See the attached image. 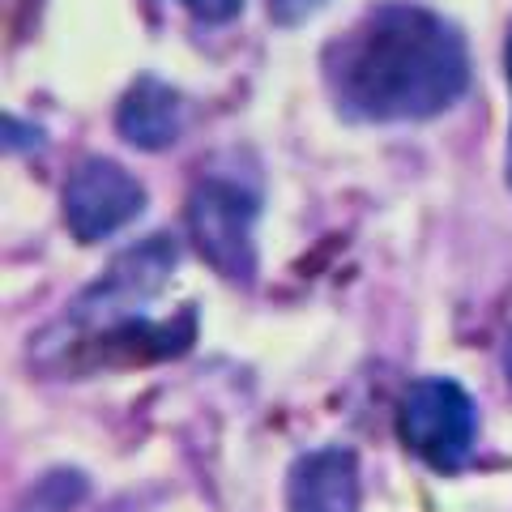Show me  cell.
Instances as JSON below:
<instances>
[{"label":"cell","mask_w":512,"mask_h":512,"mask_svg":"<svg viewBox=\"0 0 512 512\" xmlns=\"http://www.w3.org/2000/svg\"><path fill=\"white\" fill-rule=\"evenodd\" d=\"M325 82L350 120H431L470 86V52L453 22L410 0L367 9L325 52Z\"/></svg>","instance_id":"1"},{"label":"cell","mask_w":512,"mask_h":512,"mask_svg":"<svg viewBox=\"0 0 512 512\" xmlns=\"http://www.w3.org/2000/svg\"><path fill=\"white\" fill-rule=\"evenodd\" d=\"M175 261H180V248H175L171 235H150V239H141L137 248H124L116 261L103 269V278L90 282L86 291L39 333L35 346H30V359L47 367V372H73L77 355H82L90 342L133 325V320H146L141 312H146L150 299L163 295Z\"/></svg>","instance_id":"2"},{"label":"cell","mask_w":512,"mask_h":512,"mask_svg":"<svg viewBox=\"0 0 512 512\" xmlns=\"http://www.w3.org/2000/svg\"><path fill=\"white\" fill-rule=\"evenodd\" d=\"M397 436L431 470L457 474L474 453L478 410L457 380L423 376L410 384L397 406Z\"/></svg>","instance_id":"3"},{"label":"cell","mask_w":512,"mask_h":512,"mask_svg":"<svg viewBox=\"0 0 512 512\" xmlns=\"http://www.w3.org/2000/svg\"><path fill=\"white\" fill-rule=\"evenodd\" d=\"M188 235L222 278H256V197L235 180H201L188 197Z\"/></svg>","instance_id":"4"},{"label":"cell","mask_w":512,"mask_h":512,"mask_svg":"<svg viewBox=\"0 0 512 512\" xmlns=\"http://www.w3.org/2000/svg\"><path fill=\"white\" fill-rule=\"evenodd\" d=\"M146 210V188L111 158H86L64 184V222L82 244L124 231Z\"/></svg>","instance_id":"5"},{"label":"cell","mask_w":512,"mask_h":512,"mask_svg":"<svg viewBox=\"0 0 512 512\" xmlns=\"http://www.w3.org/2000/svg\"><path fill=\"white\" fill-rule=\"evenodd\" d=\"M291 512H359V457L342 444L312 448L291 466Z\"/></svg>","instance_id":"6"},{"label":"cell","mask_w":512,"mask_h":512,"mask_svg":"<svg viewBox=\"0 0 512 512\" xmlns=\"http://www.w3.org/2000/svg\"><path fill=\"white\" fill-rule=\"evenodd\" d=\"M116 128L124 133L128 146L137 150H167L175 146L184 128V103L167 82L158 77H137L128 94L120 99V111H116Z\"/></svg>","instance_id":"7"},{"label":"cell","mask_w":512,"mask_h":512,"mask_svg":"<svg viewBox=\"0 0 512 512\" xmlns=\"http://www.w3.org/2000/svg\"><path fill=\"white\" fill-rule=\"evenodd\" d=\"M86 495V478L82 474H52L30 491V504L22 512H69L77 500Z\"/></svg>","instance_id":"8"},{"label":"cell","mask_w":512,"mask_h":512,"mask_svg":"<svg viewBox=\"0 0 512 512\" xmlns=\"http://www.w3.org/2000/svg\"><path fill=\"white\" fill-rule=\"evenodd\" d=\"M316 9H325V0H269V18H274L278 26L308 22Z\"/></svg>","instance_id":"9"},{"label":"cell","mask_w":512,"mask_h":512,"mask_svg":"<svg viewBox=\"0 0 512 512\" xmlns=\"http://www.w3.org/2000/svg\"><path fill=\"white\" fill-rule=\"evenodd\" d=\"M184 9H192L201 22H227L244 9V0H180Z\"/></svg>","instance_id":"10"},{"label":"cell","mask_w":512,"mask_h":512,"mask_svg":"<svg viewBox=\"0 0 512 512\" xmlns=\"http://www.w3.org/2000/svg\"><path fill=\"white\" fill-rule=\"evenodd\" d=\"M504 372H508V384H512V338H508V350H504Z\"/></svg>","instance_id":"11"},{"label":"cell","mask_w":512,"mask_h":512,"mask_svg":"<svg viewBox=\"0 0 512 512\" xmlns=\"http://www.w3.org/2000/svg\"><path fill=\"white\" fill-rule=\"evenodd\" d=\"M508 184H512V124H508Z\"/></svg>","instance_id":"12"}]
</instances>
